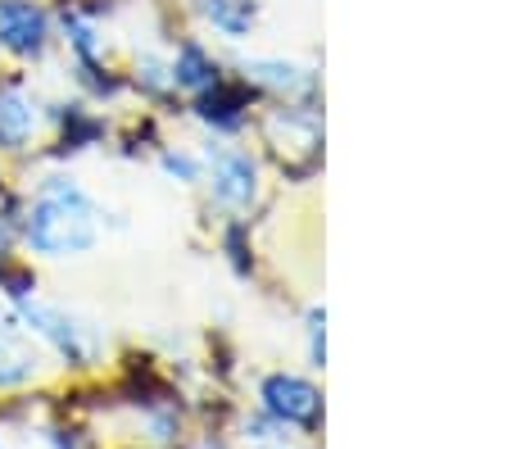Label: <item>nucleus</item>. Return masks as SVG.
<instances>
[{
    "instance_id": "f257e3e1",
    "label": "nucleus",
    "mask_w": 512,
    "mask_h": 449,
    "mask_svg": "<svg viewBox=\"0 0 512 449\" xmlns=\"http://www.w3.org/2000/svg\"><path fill=\"white\" fill-rule=\"evenodd\" d=\"M109 227V209L91 196L73 168L50 164L23 186L19 250L32 264H73L100 250Z\"/></svg>"
},
{
    "instance_id": "f03ea898",
    "label": "nucleus",
    "mask_w": 512,
    "mask_h": 449,
    "mask_svg": "<svg viewBox=\"0 0 512 449\" xmlns=\"http://www.w3.org/2000/svg\"><path fill=\"white\" fill-rule=\"evenodd\" d=\"M250 132L259 141L268 173L286 177L295 186H309L313 177H322V159H327L322 105H259Z\"/></svg>"
},
{
    "instance_id": "7ed1b4c3",
    "label": "nucleus",
    "mask_w": 512,
    "mask_h": 449,
    "mask_svg": "<svg viewBox=\"0 0 512 449\" xmlns=\"http://www.w3.org/2000/svg\"><path fill=\"white\" fill-rule=\"evenodd\" d=\"M19 323L28 327V336L50 354L55 368H64L68 377H96L109 363V332L87 318V313L55 304L46 295H32V300L14 304Z\"/></svg>"
},
{
    "instance_id": "20e7f679",
    "label": "nucleus",
    "mask_w": 512,
    "mask_h": 449,
    "mask_svg": "<svg viewBox=\"0 0 512 449\" xmlns=\"http://www.w3.org/2000/svg\"><path fill=\"white\" fill-rule=\"evenodd\" d=\"M204 155V200L209 209H218L223 218H245L254 223L263 205H268V191H272V173L263 164L259 146L250 141H218L209 137L200 146Z\"/></svg>"
},
{
    "instance_id": "39448f33",
    "label": "nucleus",
    "mask_w": 512,
    "mask_h": 449,
    "mask_svg": "<svg viewBox=\"0 0 512 449\" xmlns=\"http://www.w3.org/2000/svg\"><path fill=\"white\" fill-rule=\"evenodd\" d=\"M50 132V96L32 82V69H0V164L41 155Z\"/></svg>"
},
{
    "instance_id": "423d86ee",
    "label": "nucleus",
    "mask_w": 512,
    "mask_h": 449,
    "mask_svg": "<svg viewBox=\"0 0 512 449\" xmlns=\"http://www.w3.org/2000/svg\"><path fill=\"white\" fill-rule=\"evenodd\" d=\"M254 409L290 436H318L327 422V395L309 372L272 368L254 381Z\"/></svg>"
},
{
    "instance_id": "0eeeda50",
    "label": "nucleus",
    "mask_w": 512,
    "mask_h": 449,
    "mask_svg": "<svg viewBox=\"0 0 512 449\" xmlns=\"http://www.w3.org/2000/svg\"><path fill=\"white\" fill-rule=\"evenodd\" d=\"M59 50L55 5L50 0H0V64L41 69Z\"/></svg>"
},
{
    "instance_id": "6e6552de",
    "label": "nucleus",
    "mask_w": 512,
    "mask_h": 449,
    "mask_svg": "<svg viewBox=\"0 0 512 449\" xmlns=\"http://www.w3.org/2000/svg\"><path fill=\"white\" fill-rule=\"evenodd\" d=\"M232 73L263 100V105H322V73L304 59L286 55H245Z\"/></svg>"
},
{
    "instance_id": "1a4fd4ad",
    "label": "nucleus",
    "mask_w": 512,
    "mask_h": 449,
    "mask_svg": "<svg viewBox=\"0 0 512 449\" xmlns=\"http://www.w3.org/2000/svg\"><path fill=\"white\" fill-rule=\"evenodd\" d=\"M259 105L263 100L254 96L232 69H227L223 82H213L209 91H200V96L186 100L182 114L191 118V123H200L204 132L218 137V141H245L250 137V127H254V118H259Z\"/></svg>"
},
{
    "instance_id": "9d476101",
    "label": "nucleus",
    "mask_w": 512,
    "mask_h": 449,
    "mask_svg": "<svg viewBox=\"0 0 512 449\" xmlns=\"http://www.w3.org/2000/svg\"><path fill=\"white\" fill-rule=\"evenodd\" d=\"M109 137H114V123L91 100L82 96L50 100V132H46V146H41V159L46 164H64L73 155H87V150L105 146Z\"/></svg>"
},
{
    "instance_id": "9b49d317",
    "label": "nucleus",
    "mask_w": 512,
    "mask_h": 449,
    "mask_svg": "<svg viewBox=\"0 0 512 449\" xmlns=\"http://www.w3.org/2000/svg\"><path fill=\"white\" fill-rule=\"evenodd\" d=\"M50 377V354L28 336L19 313L0 300V395L37 391Z\"/></svg>"
},
{
    "instance_id": "f8f14e48",
    "label": "nucleus",
    "mask_w": 512,
    "mask_h": 449,
    "mask_svg": "<svg viewBox=\"0 0 512 449\" xmlns=\"http://www.w3.org/2000/svg\"><path fill=\"white\" fill-rule=\"evenodd\" d=\"M168 41H173V46H168V73H173V87H177V96H182V105L191 96H200V91H209L213 82H223L227 69H232V64L204 37H195V32H182V37H168Z\"/></svg>"
},
{
    "instance_id": "ddd939ff",
    "label": "nucleus",
    "mask_w": 512,
    "mask_h": 449,
    "mask_svg": "<svg viewBox=\"0 0 512 449\" xmlns=\"http://www.w3.org/2000/svg\"><path fill=\"white\" fill-rule=\"evenodd\" d=\"M127 73V96H141L155 114H182V96L173 87V73H168V50L145 46L136 50L123 64Z\"/></svg>"
},
{
    "instance_id": "4468645a",
    "label": "nucleus",
    "mask_w": 512,
    "mask_h": 449,
    "mask_svg": "<svg viewBox=\"0 0 512 449\" xmlns=\"http://www.w3.org/2000/svg\"><path fill=\"white\" fill-rule=\"evenodd\" d=\"M191 10L227 46H245L259 32V19H263L259 0H191Z\"/></svg>"
},
{
    "instance_id": "2eb2a0df",
    "label": "nucleus",
    "mask_w": 512,
    "mask_h": 449,
    "mask_svg": "<svg viewBox=\"0 0 512 449\" xmlns=\"http://www.w3.org/2000/svg\"><path fill=\"white\" fill-rule=\"evenodd\" d=\"M218 250L227 254V264H232V273L241 277V282L259 277V250H254V232L245 218H223V227H218Z\"/></svg>"
},
{
    "instance_id": "dca6fc26",
    "label": "nucleus",
    "mask_w": 512,
    "mask_h": 449,
    "mask_svg": "<svg viewBox=\"0 0 512 449\" xmlns=\"http://www.w3.org/2000/svg\"><path fill=\"white\" fill-rule=\"evenodd\" d=\"M32 295H41V273H37V264H32L23 250L0 254V300L14 309V304L32 300Z\"/></svg>"
},
{
    "instance_id": "f3484780",
    "label": "nucleus",
    "mask_w": 512,
    "mask_h": 449,
    "mask_svg": "<svg viewBox=\"0 0 512 449\" xmlns=\"http://www.w3.org/2000/svg\"><path fill=\"white\" fill-rule=\"evenodd\" d=\"M155 168L168 177V182L177 186H200L204 182V155L200 146H182V141H164V146L155 150Z\"/></svg>"
},
{
    "instance_id": "a211bd4d",
    "label": "nucleus",
    "mask_w": 512,
    "mask_h": 449,
    "mask_svg": "<svg viewBox=\"0 0 512 449\" xmlns=\"http://www.w3.org/2000/svg\"><path fill=\"white\" fill-rule=\"evenodd\" d=\"M46 445L50 449H100V436L91 431V422L82 418H59L46 427Z\"/></svg>"
},
{
    "instance_id": "6ab92c4d",
    "label": "nucleus",
    "mask_w": 512,
    "mask_h": 449,
    "mask_svg": "<svg viewBox=\"0 0 512 449\" xmlns=\"http://www.w3.org/2000/svg\"><path fill=\"white\" fill-rule=\"evenodd\" d=\"M304 350L309 368H327V304H309L304 313Z\"/></svg>"
},
{
    "instance_id": "aec40b11",
    "label": "nucleus",
    "mask_w": 512,
    "mask_h": 449,
    "mask_svg": "<svg viewBox=\"0 0 512 449\" xmlns=\"http://www.w3.org/2000/svg\"><path fill=\"white\" fill-rule=\"evenodd\" d=\"M250 449H295L290 440H272V445H250Z\"/></svg>"
},
{
    "instance_id": "412c9836",
    "label": "nucleus",
    "mask_w": 512,
    "mask_h": 449,
    "mask_svg": "<svg viewBox=\"0 0 512 449\" xmlns=\"http://www.w3.org/2000/svg\"><path fill=\"white\" fill-rule=\"evenodd\" d=\"M0 69H5V64H0Z\"/></svg>"
},
{
    "instance_id": "4be33fe9",
    "label": "nucleus",
    "mask_w": 512,
    "mask_h": 449,
    "mask_svg": "<svg viewBox=\"0 0 512 449\" xmlns=\"http://www.w3.org/2000/svg\"><path fill=\"white\" fill-rule=\"evenodd\" d=\"M0 449H5V445H0Z\"/></svg>"
}]
</instances>
